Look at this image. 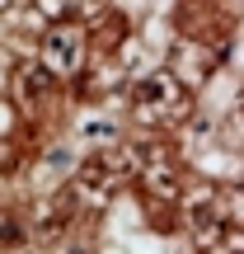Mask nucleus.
<instances>
[{
    "label": "nucleus",
    "instance_id": "obj_1",
    "mask_svg": "<svg viewBox=\"0 0 244 254\" xmlns=\"http://www.w3.org/2000/svg\"><path fill=\"white\" fill-rule=\"evenodd\" d=\"M183 104V90L174 85V75H146L141 85H136V113L141 118H169V113H179Z\"/></svg>",
    "mask_w": 244,
    "mask_h": 254
},
{
    "label": "nucleus",
    "instance_id": "obj_2",
    "mask_svg": "<svg viewBox=\"0 0 244 254\" xmlns=\"http://www.w3.org/2000/svg\"><path fill=\"white\" fill-rule=\"evenodd\" d=\"M80 57H85V38H80L75 24H61V28H52V33L43 38V66H52L56 75L75 71Z\"/></svg>",
    "mask_w": 244,
    "mask_h": 254
},
{
    "label": "nucleus",
    "instance_id": "obj_3",
    "mask_svg": "<svg viewBox=\"0 0 244 254\" xmlns=\"http://www.w3.org/2000/svg\"><path fill=\"white\" fill-rule=\"evenodd\" d=\"M52 85H56V71H52V66H33V71H24L19 90H24V99H43V94H52Z\"/></svg>",
    "mask_w": 244,
    "mask_h": 254
},
{
    "label": "nucleus",
    "instance_id": "obj_4",
    "mask_svg": "<svg viewBox=\"0 0 244 254\" xmlns=\"http://www.w3.org/2000/svg\"><path fill=\"white\" fill-rule=\"evenodd\" d=\"M122 28H127L122 14H108V19H99V33H94V38H99L103 47H118L122 43Z\"/></svg>",
    "mask_w": 244,
    "mask_h": 254
},
{
    "label": "nucleus",
    "instance_id": "obj_5",
    "mask_svg": "<svg viewBox=\"0 0 244 254\" xmlns=\"http://www.w3.org/2000/svg\"><path fill=\"white\" fill-rule=\"evenodd\" d=\"M240 118H244V109H240Z\"/></svg>",
    "mask_w": 244,
    "mask_h": 254
}]
</instances>
